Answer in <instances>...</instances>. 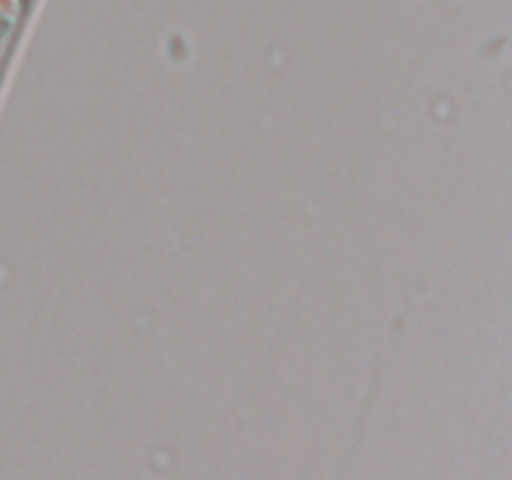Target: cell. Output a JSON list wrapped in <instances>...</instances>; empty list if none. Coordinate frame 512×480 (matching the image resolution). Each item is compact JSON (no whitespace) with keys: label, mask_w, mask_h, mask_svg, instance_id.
<instances>
[{"label":"cell","mask_w":512,"mask_h":480,"mask_svg":"<svg viewBox=\"0 0 512 480\" xmlns=\"http://www.w3.org/2000/svg\"><path fill=\"white\" fill-rule=\"evenodd\" d=\"M33 8L35 0H0V83H3V75L13 60Z\"/></svg>","instance_id":"6da1fadb"}]
</instances>
